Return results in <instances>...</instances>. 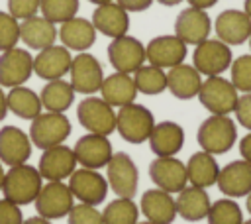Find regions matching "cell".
I'll return each instance as SVG.
<instances>
[{
	"label": "cell",
	"mask_w": 251,
	"mask_h": 224,
	"mask_svg": "<svg viewBox=\"0 0 251 224\" xmlns=\"http://www.w3.org/2000/svg\"><path fill=\"white\" fill-rule=\"evenodd\" d=\"M106 181L108 187L124 198H133L137 193V183H139V171L133 159L126 151H118L110 157L106 165Z\"/></svg>",
	"instance_id": "cell-9"
},
{
	"label": "cell",
	"mask_w": 251,
	"mask_h": 224,
	"mask_svg": "<svg viewBox=\"0 0 251 224\" xmlns=\"http://www.w3.org/2000/svg\"><path fill=\"white\" fill-rule=\"evenodd\" d=\"M249 47H251V33H249Z\"/></svg>",
	"instance_id": "cell-56"
},
{
	"label": "cell",
	"mask_w": 251,
	"mask_h": 224,
	"mask_svg": "<svg viewBox=\"0 0 251 224\" xmlns=\"http://www.w3.org/2000/svg\"><path fill=\"white\" fill-rule=\"evenodd\" d=\"M67 218H69V224H104L102 212L96 206L84 204V202L75 204L67 214Z\"/></svg>",
	"instance_id": "cell-40"
},
{
	"label": "cell",
	"mask_w": 251,
	"mask_h": 224,
	"mask_svg": "<svg viewBox=\"0 0 251 224\" xmlns=\"http://www.w3.org/2000/svg\"><path fill=\"white\" fill-rule=\"evenodd\" d=\"M243 12L251 18V0H245V2H243Z\"/></svg>",
	"instance_id": "cell-50"
},
{
	"label": "cell",
	"mask_w": 251,
	"mask_h": 224,
	"mask_svg": "<svg viewBox=\"0 0 251 224\" xmlns=\"http://www.w3.org/2000/svg\"><path fill=\"white\" fill-rule=\"evenodd\" d=\"M139 212L153 224H173L176 218V204L171 193L149 189L139 200Z\"/></svg>",
	"instance_id": "cell-25"
},
{
	"label": "cell",
	"mask_w": 251,
	"mask_h": 224,
	"mask_svg": "<svg viewBox=\"0 0 251 224\" xmlns=\"http://www.w3.org/2000/svg\"><path fill=\"white\" fill-rule=\"evenodd\" d=\"M73 55L65 45H49L33 57V73L43 81L63 79L71 69Z\"/></svg>",
	"instance_id": "cell-19"
},
{
	"label": "cell",
	"mask_w": 251,
	"mask_h": 224,
	"mask_svg": "<svg viewBox=\"0 0 251 224\" xmlns=\"http://www.w3.org/2000/svg\"><path fill=\"white\" fill-rule=\"evenodd\" d=\"M235 140H237L235 122L224 114L208 116L198 128V145L202 147V151H208L212 155L229 151Z\"/></svg>",
	"instance_id": "cell-2"
},
{
	"label": "cell",
	"mask_w": 251,
	"mask_h": 224,
	"mask_svg": "<svg viewBox=\"0 0 251 224\" xmlns=\"http://www.w3.org/2000/svg\"><path fill=\"white\" fill-rule=\"evenodd\" d=\"M192 8H200V10H208L214 4H218V0H186Z\"/></svg>",
	"instance_id": "cell-46"
},
{
	"label": "cell",
	"mask_w": 251,
	"mask_h": 224,
	"mask_svg": "<svg viewBox=\"0 0 251 224\" xmlns=\"http://www.w3.org/2000/svg\"><path fill=\"white\" fill-rule=\"evenodd\" d=\"M6 104H8V112H12L14 116L24 118V120H33L37 114L43 112L39 94L31 88L24 86V84L14 86V88L8 90Z\"/></svg>",
	"instance_id": "cell-33"
},
{
	"label": "cell",
	"mask_w": 251,
	"mask_h": 224,
	"mask_svg": "<svg viewBox=\"0 0 251 224\" xmlns=\"http://www.w3.org/2000/svg\"><path fill=\"white\" fill-rule=\"evenodd\" d=\"M57 35V26L39 14L20 22V41H24L29 49L41 51L53 45Z\"/></svg>",
	"instance_id": "cell-27"
},
{
	"label": "cell",
	"mask_w": 251,
	"mask_h": 224,
	"mask_svg": "<svg viewBox=\"0 0 251 224\" xmlns=\"http://www.w3.org/2000/svg\"><path fill=\"white\" fill-rule=\"evenodd\" d=\"M126 12H143V10H147L151 4H153V0H116Z\"/></svg>",
	"instance_id": "cell-44"
},
{
	"label": "cell",
	"mask_w": 251,
	"mask_h": 224,
	"mask_svg": "<svg viewBox=\"0 0 251 224\" xmlns=\"http://www.w3.org/2000/svg\"><path fill=\"white\" fill-rule=\"evenodd\" d=\"M92 26L98 33L116 39L127 33L129 29V12H126L116 0L108 2V4H100L96 6V10L92 12Z\"/></svg>",
	"instance_id": "cell-23"
},
{
	"label": "cell",
	"mask_w": 251,
	"mask_h": 224,
	"mask_svg": "<svg viewBox=\"0 0 251 224\" xmlns=\"http://www.w3.org/2000/svg\"><path fill=\"white\" fill-rule=\"evenodd\" d=\"M147 141H149L151 151L157 157H173L184 145V130L180 124H176L173 120L155 122Z\"/></svg>",
	"instance_id": "cell-24"
},
{
	"label": "cell",
	"mask_w": 251,
	"mask_h": 224,
	"mask_svg": "<svg viewBox=\"0 0 251 224\" xmlns=\"http://www.w3.org/2000/svg\"><path fill=\"white\" fill-rule=\"evenodd\" d=\"M135 224H153V222H149V220H145V222H135Z\"/></svg>",
	"instance_id": "cell-54"
},
{
	"label": "cell",
	"mask_w": 251,
	"mask_h": 224,
	"mask_svg": "<svg viewBox=\"0 0 251 224\" xmlns=\"http://www.w3.org/2000/svg\"><path fill=\"white\" fill-rule=\"evenodd\" d=\"M216 185L229 198L247 196L251 193V163L245 159H237L227 163L226 167H220Z\"/></svg>",
	"instance_id": "cell-22"
},
{
	"label": "cell",
	"mask_w": 251,
	"mask_h": 224,
	"mask_svg": "<svg viewBox=\"0 0 251 224\" xmlns=\"http://www.w3.org/2000/svg\"><path fill=\"white\" fill-rule=\"evenodd\" d=\"M175 204H176V214L186 220V222H198V220H204L208 216V210H210V196L206 193V189H200V187H194V185H186L178 196L175 198Z\"/></svg>",
	"instance_id": "cell-30"
},
{
	"label": "cell",
	"mask_w": 251,
	"mask_h": 224,
	"mask_svg": "<svg viewBox=\"0 0 251 224\" xmlns=\"http://www.w3.org/2000/svg\"><path fill=\"white\" fill-rule=\"evenodd\" d=\"M206 220H208V224H241L243 212L233 198L226 196V198H218L210 204Z\"/></svg>",
	"instance_id": "cell-36"
},
{
	"label": "cell",
	"mask_w": 251,
	"mask_h": 224,
	"mask_svg": "<svg viewBox=\"0 0 251 224\" xmlns=\"http://www.w3.org/2000/svg\"><path fill=\"white\" fill-rule=\"evenodd\" d=\"M239 153H241V157H243L245 161L251 163V132L245 134V136L239 140Z\"/></svg>",
	"instance_id": "cell-45"
},
{
	"label": "cell",
	"mask_w": 251,
	"mask_h": 224,
	"mask_svg": "<svg viewBox=\"0 0 251 224\" xmlns=\"http://www.w3.org/2000/svg\"><path fill=\"white\" fill-rule=\"evenodd\" d=\"M159 4H163V6H176V4H180L182 0H157Z\"/></svg>",
	"instance_id": "cell-49"
},
{
	"label": "cell",
	"mask_w": 251,
	"mask_h": 224,
	"mask_svg": "<svg viewBox=\"0 0 251 224\" xmlns=\"http://www.w3.org/2000/svg\"><path fill=\"white\" fill-rule=\"evenodd\" d=\"M20 41V20L10 12L0 10V53L16 47Z\"/></svg>",
	"instance_id": "cell-39"
},
{
	"label": "cell",
	"mask_w": 251,
	"mask_h": 224,
	"mask_svg": "<svg viewBox=\"0 0 251 224\" xmlns=\"http://www.w3.org/2000/svg\"><path fill=\"white\" fill-rule=\"evenodd\" d=\"M200 84L202 75L192 65L180 63L167 71V90L178 100H190L198 96Z\"/></svg>",
	"instance_id": "cell-28"
},
{
	"label": "cell",
	"mask_w": 251,
	"mask_h": 224,
	"mask_svg": "<svg viewBox=\"0 0 251 224\" xmlns=\"http://www.w3.org/2000/svg\"><path fill=\"white\" fill-rule=\"evenodd\" d=\"M73 151H75L76 163H80L86 169H96V171L106 167L110 157L114 155L108 136L90 134V132H86L82 138L76 140V143L73 145Z\"/></svg>",
	"instance_id": "cell-14"
},
{
	"label": "cell",
	"mask_w": 251,
	"mask_h": 224,
	"mask_svg": "<svg viewBox=\"0 0 251 224\" xmlns=\"http://www.w3.org/2000/svg\"><path fill=\"white\" fill-rule=\"evenodd\" d=\"M186 167V177L188 183L200 189H208L212 185H216L218 181V173H220V165L216 161V157L208 151H196L190 155V159L184 163Z\"/></svg>",
	"instance_id": "cell-31"
},
{
	"label": "cell",
	"mask_w": 251,
	"mask_h": 224,
	"mask_svg": "<svg viewBox=\"0 0 251 224\" xmlns=\"http://www.w3.org/2000/svg\"><path fill=\"white\" fill-rule=\"evenodd\" d=\"M245 206H247V210H249V214H251V193L247 195V202H245Z\"/></svg>",
	"instance_id": "cell-53"
},
{
	"label": "cell",
	"mask_w": 251,
	"mask_h": 224,
	"mask_svg": "<svg viewBox=\"0 0 251 224\" xmlns=\"http://www.w3.org/2000/svg\"><path fill=\"white\" fill-rule=\"evenodd\" d=\"M100 98L106 100L110 106L114 108H122L129 102H135L137 96V88L133 83V77L127 73H112L108 77H104L102 84H100Z\"/></svg>",
	"instance_id": "cell-29"
},
{
	"label": "cell",
	"mask_w": 251,
	"mask_h": 224,
	"mask_svg": "<svg viewBox=\"0 0 251 224\" xmlns=\"http://www.w3.org/2000/svg\"><path fill=\"white\" fill-rule=\"evenodd\" d=\"M57 33H59L57 37L61 39V43L69 51H78L80 53V51H86L94 45L98 31L94 29L90 20L75 16V18L63 22L61 28L57 29Z\"/></svg>",
	"instance_id": "cell-26"
},
{
	"label": "cell",
	"mask_w": 251,
	"mask_h": 224,
	"mask_svg": "<svg viewBox=\"0 0 251 224\" xmlns=\"http://www.w3.org/2000/svg\"><path fill=\"white\" fill-rule=\"evenodd\" d=\"M75 90L71 86L69 81L65 79H55V81H47L45 86L39 92V100L41 106L45 108V112H61L65 114L71 104L75 102Z\"/></svg>",
	"instance_id": "cell-32"
},
{
	"label": "cell",
	"mask_w": 251,
	"mask_h": 224,
	"mask_svg": "<svg viewBox=\"0 0 251 224\" xmlns=\"http://www.w3.org/2000/svg\"><path fill=\"white\" fill-rule=\"evenodd\" d=\"M39 173L45 181H65L71 177V173L76 169V157L73 147L69 145H53L49 149H43V155L39 157Z\"/></svg>",
	"instance_id": "cell-18"
},
{
	"label": "cell",
	"mask_w": 251,
	"mask_h": 224,
	"mask_svg": "<svg viewBox=\"0 0 251 224\" xmlns=\"http://www.w3.org/2000/svg\"><path fill=\"white\" fill-rule=\"evenodd\" d=\"M237 124H241L245 130L251 132V92H243L237 98V104L233 108Z\"/></svg>",
	"instance_id": "cell-42"
},
{
	"label": "cell",
	"mask_w": 251,
	"mask_h": 224,
	"mask_svg": "<svg viewBox=\"0 0 251 224\" xmlns=\"http://www.w3.org/2000/svg\"><path fill=\"white\" fill-rule=\"evenodd\" d=\"M131 77H133L137 92H141V94L153 96V94H161L167 88V73L161 67L143 63Z\"/></svg>",
	"instance_id": "cell-34"
},
{
	"label": "cell",
	"mask_w": 251,
	"mask_h": 224,
	"mask_svg": "<svg viewBox=\"0 0 251 224\" xmlns=\"http://www.w3.org/2000/svg\"><path fill=\"white\" fill-rule=\"evenodd\" d=\"M110 65L118 73L133 75L145 63V45L133 35H122L110 41L108 45Z\"/></svg>",
	"instance_id": "cell-12"
},
{
	"label": "cell",
	"mask_w": 251,
	"mask_h": 224,
	"mask_svg": "<svg viewBox=\"0 0 251 224\" xmlns=\"http://www.w3.org/2000/svg\"><path fill=\"white\" fill-rule=\"evenodd\" d=\"M241 224H251V218H249V220H243Z\"/></svg>",
	"instance_id": "cell-55"
},
{
	"label": "cell",
	"mask_w": 251,
	"mask_h": 224,
	"mask_svg": "<svg viewBox=\"0 0 251 224\" xmlns=\"http://www.w3.org/2000/svg\"><path fill=\"white\" fill-rule=\"evenodd\" d=\"M80 126L90 134L110 136L116 132V110L100 96H86L76 106Z\"/></svg>",
	"instance_id": "cell-6"
},
{
	"label": "cell",
	"mask_w": 251,
	"mask_h": 224,
	"mask_svg": "<svg viewBox=\"0 0 251 224\" xmlns=\"http://www.w3.org/2000/svg\"><path fill=\"white\" fill-rule=\"evenodd\" d=\"M88 2H92V4L100 6V4H108V2H114V0H88Z\"/></svg>",
	"instance_id": "cell-52"
},
{
	"label": "cell",
	"mask_w": 251,
	"mask_h": 224,
	"mask_svg": "<svg viewBox=\"0 0 251 224\" xmlns=\"http://www.w3.org/2000/svg\"><path fill=\"white\" fill-rule=\"evenodd\" d=\"M8 114V104H6V92L4 88L0 86V120H4Z\"/></svg>",
	"instance_id": "cell-47"
},
{
	"label": "cell",
	"mask_w": 251,
	"mask_h": 224,
	"mask_svg": "<svg viewBox=\"0 0 251 224\" xmlns=\"http://www.w3.org/2000/svg\"><path fill=\"white\" fill-rule=\"evenodd\" d=\"M239 92L231 84L229 79L216 75V77H206L202 81L200 90H198V100L210 114H224L229 116L237 104Z\"/></svg>",
	"instance_id": "cell-4"
},
{
	"label": "cell",
	"mask_w": 251,
	"mask_h": 224,
	"mask_svg": "<svg viewBox=\"0 0 251 224\" xmlns=\"http://www.w3.org/2000/svg\"><path fill=\"white\" fill-rule=\"evenodd\" d=\"M149 177L157 185V189H163L167 193H180L188 185L186 167L180 159L173 157H155L149 165Z\"/></svg>",
	"instance_id": "cell-16"
},
{
	"label": "cell",
	"mask_w": 251,
	"mask_h": 224,
	"mask_svg": "<svg viewBox=\"0 0 251 224\" xmlns=\"http://www.w3.org/2000/svg\"><path fill=\"white\" fill-rule=\"evenodd\" d=\"M33 204H35V210L39 216H43L47 220H59L71 212V208L75 206V196L67 183L47 181V185L41 187Z\"/></svg>",
	"instance_id": "cell-8"
},
{
	"label": "cell",
	"mask_w": 251,
	"mask_h": 224,
	"mask_svg": "<svg viewBox=\"0 0 251 224\" xmlns=\"http://www.w3.org/2000/svg\"><path fill=\"white\" fill-rule=\"evenodd\" d=\"M8 4V12L16 18V20H25L31 18L39 12V4L41 0H6Z\"/></svg>",
	"instance_id": "cell-41"
},
{
	"label": "cell",
	"mask_w": 251,
	"mask_h": 224,
	"mask_svg": "<svg viewBox=\"0 0 251 224\" xmlns=\"http://www.w3.org/2000/svg\"><path fill=\"white\" fill-rule=\"evenodd\" d=\"M186 57V43L180 41L176 35H157L145 45V61L149 65L171 69L175 65L184 63Z\"/></svg>",
	"instance_id": "cell-17"
},
{
	"label": "cell",
	"mask_w": 251,
	"mask_h": 224,
	"mask_svg": "<svg viewBox=\"0 0 251 224\" xmlns=\"http://www.w3.org/2000/svg\"><path fill=\"white\" fill-rule=\"evenodd\" d=\"M4 175H6V171H4V165L0 163V191H2V183H4Z\"/></svg>",
	"instance_id": "cell-51"
},
{
	"label": "cell",
	"mask_w": 251,
	"mask_h": 224,
	"mask_svg": "<svg viewBox=\"0 0 251 224\" xmlns=\"http://www.w3.org/2000/svg\"><path fill=\"white\" fill-rule=\"evenodd\" d=\"M39 12L43 18H47L49 22H53L57 26V24H63L76 16L78 0H41Z\"/></svg>",
	"instance_id": "cell-37"
},
{
	"label": "cell",
	"mask_w": 251,
	"mask_h": 224,
	"mask_svg": "<svg viewBox=\"0 0 251 224\" xmlns=\"http://www.w3.org/2000/svg\"><path fill=\"white\" fill-rule=\"evenodd\" d=\"M22 222H24L22 208L8 198H0V224H22Z\"/></svg>",
	"instance_id": "cell-43"
},
{
	"label": "cell",
	"mask_w": 251,
	"mask_h": 224,
	"mask_svg": "<svg viewBox=\"0 0 251 224\" xmlns=\"http://www.w3.org/2000/svg\"><path fill=\"white\" fill-rule=\"evenodd\" d=\"M212 20L206 10L200 8H184L175 20V35L186 45H198L210 37Z\"/></svg>",
	"instance_id": "cell-15"
},
{
	"label": "cell",
	"mask_w": 251,
	"mask_h": 224,
	"mask_svg": "<svg viewBox=\"0 0 251 224\" xmlns=\"http://www.w3.org/2000/svg\"><path fill=\"white\" fill-rule=\"evenodd\" d=\"M214 31L220 41L227 45H241L243 41L249 39L251 33V18L243 10H224L218 14L214 22Z\"/></svg>",
	"instance_id": "cell-20"
},
{
	"label": "cell",
	"mask_w": 251,
	"mask_h": 224,
	"mask_svg": "<svg viewBox=\"0 0 251 224\" xmlns=\"http://www.w3.org/2000/svg\"><path fill=\"white\" fill-rule=\"evenodd\" d=\"M67 185L78 202L92 204V206L102 204V200L106 198L108 189H110L106 177H102L96 169H86V167L75 169L71 173Z\"/></svg>",
	"instance_id": "cell-11"
},
{
	"label": "cell",
	"mask_w": 251,
	"mask_h": 224,
	"mask_svg": "<svg viewBox=\"0 0 251 224\" xmlns=\"http://www.w3.org/2000/svg\"><path fill=\"white\" fill-rule=\"evenodd\" d=\"M22 224H51V220H47V218H43V216H29V218H25Z\"/></svg>",
	"instance_id": "cell-48"
},
{
	"label": "cell",
	"mask_w": 251,
	"mask_h": 224,
	"mask_svg": "<svg viewBox=\"0 0 251 224\" xmlns=\"http://www.w3.org/2000/svg\"><path fill=\"white\" fill-rule=\"evenodd\" d=\"M155 126L153 112L137 102H129L122 106L116 114V130L129 143H143L149 140L151 130Z\"/></svg>",
	"instance_id": "cell-3"
},
{
	"label": "cell",
	"mask_w": 251,
	"mask_h": 224,
	"mask_svg": "<svg viewBox=\"0 0 251 224\" xmlns=\"http://www.w3.org/2000/svg\"><path fill=\"white\" fill-rule=\"evenodd\" d=\"M41 187H43V177L39 169L29 163H22L8 169L2 183V193L4 198L16 202L18 206H24L37 198Z\"/></svg>",
	"instance_id": "cell-1"
},
{
	"label": "cell",
	"mask_w": 251,
	"mask_h": 224,
	"mask_svg": "<svg viewBox=\"0 0 251 224\" xmlns=\"http://www.w3.org/2000/svg\"><path fill=\"white\" fill-rule=\"evenodd\" d=\"M71 86L75 92L78 94H88L92 96L94 92L100 90V84L104 81V71H102V65L100 61L92 55V53H86V51H80L73 57L71 61Z\"/></svg>",
	"instance_id": "cell-10"
},
{
	"label": "cell",
	"mask_w": 251,
	"mask_h": 224,
	"mask_svg": "<svg viewBox=\"0 0 251 224\" xmlns=\"http://www.w3.org/2000/svg\"><path fill=\"white\" fill-rule=\"evenodd\" d=\"M229 81L237 92H251V53L239 55L229 65Z\"/></svg>",
	"instance_id": "cell-38"
},
{
	"label": "cell",
	"mask_w": 251,
	"mask_h": 224,
	"mask_svg": "<svg viewBox=\"0 0 251 224\" xmlns=\"http://www.w3.org/2000/svg\"><path fill=\"white\" fill-rule=\"evenodd\" d=\"M137 216H139V206L133 202V198H124V196H116L102 210L104 224H135Z\"/></svg>",
	"instance_id": "cell-35"
},
{
	"label": "cell",
	"mask_w": 251,
	"mask_h": 224,
	"mask_svg": "<svg viewBox=\"0 0 251 224\" xmlns=\"http://www.w3.org/2000/svg\"><path fill=\"white\" fill-rule=\"evenodd\" d=\"M31 140L18 126H4L0 130V163L14 167L22 165L31 155Z\"/></svg>",
	"instance_id": "cell-21"
},
{
	"label": "cell",
	"mask_w": 251,
	"mask_h": 224,
	"mask_svg": "<svg viewBox=\"0 0 251 224\" xmlns=\"http://www.w3.org/2000/svg\"><path fill=\"white\" fill-rule=\"evenodd\" d=\"M71 120L61 112H41L31 120L29 140L39 149L61 145L71 136Z\"/></svg>",
	"instance_id": "cell-5"
},
{
	"label": "cell",
	"mask_w": 251,
	"mask_h": 224,
	"mask_svg": "<svg viewBox=\"0 0 251 224\" xmlns=\"http://www.w3.org/2000/svg\"><path fill=\"white\" fill-rule=\"evenodd\" d=\"M194 53H192V67L204 75V77H216L222 75L224 71L229 69L233 55L227 43L216 39H204L202 43L194 45Z\"/></svg>",
	"instance_id": "cell-7"
},
{
	"label": "cell",
	"mask_w": 251,
	"mask_h": 224,
	"mask_svg": "<svg viewBox=\"0 0 251 224\" xmlns=\"http://www.w3.org/2000/svg\"><path fill=\"white\" fill-rule=\"evenodd\" d=\"M33 73V55L24 47H12L0 53V86L14 88L24 83Z\"/></svg>",
	"instance_id": "cell-13"
}]
</instances>
